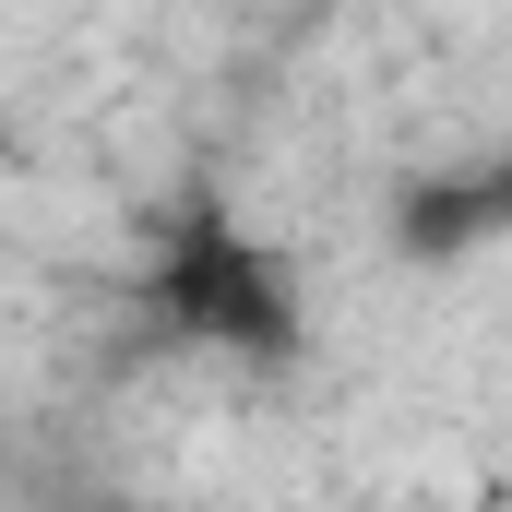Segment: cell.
I'll return each instance as SVG.
<instances>
[{"mask_svg": "<svg viewBox=\"0 0 512 512\" xmlns=\"http://www.w3.org/2000/svg\"><path fill=\"white\" fill-rule=\"evenodd\" d=\"M143 322L167 346L239 358V370H298L310 322H298V274L262 251L215 191H179L143 239Z\"/></svg>", "mask_w": 512, "mask_h": 512, "instance_id": "obj_1", "label": "cell"}, {"mask_svg": "<svg viewBox=\"0 0 512 512\" xmlns=\"http://www.w3.org/2000/svg\"><path fill=\"white\" fill-rule=\"evenodd\" d=\"M501 239H512V143L453 155V167H417V179L382 203V251L417 262V274L477 262V251H501Z\"/></svg>", "mask_w": 512, "mask_h": 512, "instance_id": "obj_2", "label": "cell"}, {"mask_svg": "<svg viewBox=\"0 0 512 512\" xmlns=\"http://www.w3.org/2000/svg\"><path fill=\"white\" fill-rule=\"evenodd\" d=\"M84 512H143V501H84Z\"/></svg>", "mask_w": 512, "mask_h": 512, "instance_id": "obj_3", "label": "cell"}, {"mask_svg": "<svg viewBox=\"0 0 512 512\" xmlns=\"http://www.w3.org/2000/svg\"><path fill=\"white\" fill-rule=\"evenodd\" d=\"M417 512H453V501H417Z\"/></svg>", "mask_w": 512, "mask_h": 512, "instance_id": "obj_4", "label": "cell"}]
</instances>
